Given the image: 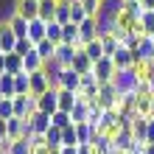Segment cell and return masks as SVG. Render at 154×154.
<instances>
[{
	"instance_id": "cell-1",
	"label": "cell",
	"mask_w": 154,
	"mask_h": 154,
	"mask_svg": "<svg viewBox=\"0 0 154 154\" xmlns=\"http://www.w3.org/2000/svg\"><path fill=\"white\" fill-rule=\"evenodd\" d=\"M112 84L121 90V93H137V84H140L137 70H134V67H129V70H118L115 79H112Z\"/></svg>"
},
{
	"instance_id": "cell-2",
	"label": "cell",
	"mask_w": 154,
	"mask_h": 154,
	"mask_svg": "<svg viewBox=\"0 0 154 154\" xmlns=\"http://www.w3.org/2000/svg\"><path fill=\"white\" fill-rule=\"evenodd\" d=\"M118 101H121V90H118L112 81L101 84V90H98V104H101L104 109H115Z\"/></svg>"
},
{
	"instance_id": "cell-3",
	"label": "cell",
	"mask_w": 154,
	"mask_h": 154,
	"mask_svg": "<svg viewBox=\"0 0 154 154\" xmlns=\"http://www.w3.org/2000/svg\"><path fill=\"white\" fill-rule=\"evenodd\" d=\"M14 118H31L37 112V95H14Z\"/></svg>"
},
{
	"instance_id": "cell-4",
	"label": "cell",
	"mask_w": 154,
	"mask_h": 154,
	"mask_svg": "<svg viewBox=\"0 0 154 154\" xmlns=\"http://www.w3.org/2000/svg\"><path fill=\"white\" fill-rule=\"evenodd\" d=\"M37 109L45 112V115H53L59 109V87H51L48 93L37 95Z\"/></svg>"
},
{
	"instance_id": "cell-5",
	"label": "cell",
	"mask_w": 154,
	"mask_h": 154,
	"mask_svg": "<svg viewBox=\"0 0 154 154\" xmlns=\"http://www.w3.org/2000/svg\"><path fill=\"white\" fill-rule=\"evenodd\" d=\"M98 17H87L84 23L79 25V48H84L87 42H93V39H98Z\"/></svg>"
},
{
	"instance_id": "cell-6",
	"label": "cell",
	"mask_w": 154,
	"mask_h": 154,
	"mask_svg": "<svg viewBox=\"0 0 154 154\" xmlns=\"http://www.w3.org/2000/svg\"><path fill=\"white\" fill-rule=\"evenodd\" d=\"M93 73H95V79L101 81V84L112 81V79H115V73H118V67H115L112 56H104V59H98V62H95V67H93Z\"/></svg>"
},
{
	"instance_id": "cell-7",
	"label": "cell",
	"mask_w": 154,
	"mask_h": 154,
	"mask_svg": "<svg viewBox=\"0 0 154 154\" xmlns=\"http://www.w3.org/2000/svg\"><path fill=\"white\" fill-rule=\"evenodd\" d=\"M134 143H137V140H134L132 129H129V126H123V129H121V132H118L115 137H112V149H118L121 154H129V151L134 149Z\"/></svg>"
},
{
	"instance_id": "cell-8",
	"label": "cell",
	"mask_w": 154,
	"mask_h": 154,
	"mask_svg": "<svg viewBox=\"0 0 154 154\" xmlns=\"http://www.w3.org/2000/svg\"><path fill=\"white\" fill-rule=\"evenodd\" d=\"M59 90H70V93H79L81 90V73H76L73 67H65L59 76Z\"/></svg>"
},
{
	"instance_id": "cell-9",
	"label": "cell",
	"mask_w": 154,
	"mask_h": 154,
	"mask_svg": "<svg viewBox=\"0 0 154 154\" xmlns=\"http://www.w3.org/2000/svg\"><path fill=\"white\" fill-rule=\"evenodd\" d=\"M17 34L11 31V25H8V20H0V45H3V53H14L17 48Z\"/></svg>"
},
{
	"instance_id": "cell-10",
	"label": "cell",
	"mask_w": 154,
	"mask_h": 154,
	"mask_svg": "<svg viewBox=\"0 0 154 154\" xmlns=\"http://www.w3.org/2000/svg\"><path fill=\"white\" fill-rule=\"evenodd\" d=\"M149 121H151V118H146V115H137V112L132 115L129 129H132V134H134V140L146 143V137H149Z\"/></svg>"
},
{
	"instance_id": "cell-11",
	"label": "cell",
	"mask_w": 154,
	"mask_h": 154,
	"mask_svg": "<svg viewBox=\"0 0 154 154\" xmlns=\"http://www.w3.org/2000/svg\"><path fill=\"white\" fill-rule=\"evenodd\" d=\"M28 76H31V95H42V93H48V90L53 87L48 73H45V67L39 70V73H28Z\"/></svg>"
},
{
	"instance_id": "cell-12",
	"label": "cell",
	"mask_w": 154,
	"mask_h": 154,
	"mask_svg": "<svg viewBox=\"0 0 154 154\" xmlns=\"http://www.w3.org/2000/svg\"><path fill=\"white\" fill-rule=\"evenodd\" d=\"M28 39H31L34 45L42 42V39H48V23H45L42 17H37V20L28 23Z\"/></svg>"
},
{
	"instance_id": "cell-13",
	"label": "cell",
	"mask_w": 154,
	"mask_h": 154,
	"mask_svg": "<svg viewBox=\"0 0 154 154\" xmlns=\"http://www.w3.org/2000/svg\"><path fill=\"white\" fill-rule=\"evenodd\" d=\"M70 67H73L76 70V73H81V76H87V73H93V59H90L87 56V53H84V48H79L76 51V56H73V65H70Z\"/></svg>"
},
{
	"instance_id": "cell-14",
	"label": "cell",
	"mask_w": 154,
	"mask_h": 154,
	"mask_svg": "<svg viewBox=\"0 0 154 154\" xmlns=\"http://www.w3.org/2000/svg\"><path fill=\"white\" fill-rule=\"evenodd\" d=\"M28 123H31V132H34V134H45V132L53 126V123H51V115H45V112H39V109L28 118Z\"/></svg>"
},
{
	"instance_id": "cell-15",
	"label": "cell",
	"mask_w": 154,
	"mask_h": 154,
	"mask_svg": "<svg viewBox=\"0 0 154 154\" xmlns=\"http://www.w3.org/2000/svg\"><path fill=\"white\" fill-rule=\"evenodd\" d=\"M76 51H79V48H73V45H65V42H62V45H56V56H53V59H56L62 67H70V65H73Z\"/></svg>"
},
{
	"instance_id": "cell-16",
	"label": "cell",
	"mask_w": 154,
	"mask_h": 154,
	"mask_svg": "<svg viewBox=\"0 0 154 154\" xmlns=\"http://www.w3.org/2000/svg\"><path fill=\"white\" fill-rule=\"evenodd\" d=\"M42 67H45V59L37 53V48H34L28 56H23V70H25V73H39Z\"/></svg>"
},
{
	"instance_id": "cell-17",
	"label": "cell",
	"mask_w": 154,
	"mask_h": 154,
	"mask_svg": "<svg viewBox=\"0 0 154 154\" xmlns=\"http://www.w3.org/2000/svg\"><path fill=\"white\" fill-rule=\"evenodd\" d=\"M112 62H115V67L118 70H129V67H134V59H132V51L129 48H118L115 51V56H112Z\"/></svg>"
},
{
	"instance_id": "cell-18",
	"label": "cell",
	"mask_w": 154,
	"mask_h": 154,
	"mask_svg": "<svg viewBox=\"0 0 154 154\" xmlns=\"http://www.w3.org/2000/svg\"><path fill=\"white\" fill-rule=\"evenodd\" d=\"M6 20H8L11 31H14L20 39H23V37H28V20H25V17H20V14H14V11H11V14L6 17Z\"/></svg>"
},
{
	"instance_id": "cell-19",
	"label": "cell",
	"mask_w": 154,
	"mask_h": 154,
	"mask_svg": "<svg viewBox=\"0 0 154 154\" xmlns=\"http://www.w3.org/2000/svg\"><path fill=\"white\" fill-rule=\"evenodd\" d=\"M62 0H39V17L45 23H51V20H56V8H59Z\"/></svg>"
},
{
	"instance_id": "cell-20",
	"label": "cell",
	"mask_w": 154,
	"mask_h": 154,
	"mask_svg": "<svg viewBox=\"0 0 154 154\" xmlns=\"http://www.w3.org/2000/svg\"><path fill=\"white\" fill-rule=\"evenodd\" d=\"M76 104H79V93H70V90H59V109H62V112H70Z\"/></svg>"
},
{
	"instance_id": "cell-21",
	"label": "cell",
	"mask_w": 154,
	"mask_h": 154,
	"mask_svg": "<svg viewBox=\"0 0 154 154\" xmlns=\"http://www.w3.org/2000/svg\"><path fill=\"white\" fill-rule=\"evenodd\" d=\"M62 42H65V45H73V48H79V25H76V23L62 25Z\"/></svg>"
},
{
	"instance_id": "cell-22",
	"label": "cell",
	"mask_w": 154,
	"mask_h": 154,
	"mask_svg": "<svg viewBox=\"0 0 154 154\" xmlns=\"http://www.w3.org/2000/svg\"><path fill=\"white\" fill-rule=\"evenodd\" d=\"M70 118H73V123H87V118H90V104L79 98V104L70 109Z\"/></svg>"
},
{
	"instance_id": "cell-23",
	"label": "cell",
	"mask_w": 154,
	"mask_h": 154,
	"mask_svg": "<svg viewBox=\"0 0 154 154\" xmlns=\"http://www.w3.org/2000/svg\"><path fill=\"white\" fill-rule=\"evenodd\" d=\"M45 146H48V149H53V151H59V149H62V129L51 126V129L45 132Z\"/></svg>"
},
{
	"instance_id": "cell-24",
	"label": "cell",
	"mask_w": 154,
	"mask_h": 154,
	"mask_svg": "<svg viewBox=\"0 0 154 154\" xmlns=\"http://www.w3.org/2000/svg\"><path fill=\"white\" fill-rule=\"evenodd\" d=\"M84 53H87L90 59H93V65H95L98 59H104V56H106V53H104V45H101V39H93V42H87V45H84Z\"/></svg>"
},
{
	"instance_id": "cell-25",
	"label": "cell",
	"mask_w": 154,
	"mask_h": 154,
	"mask_svg": "<svg viewBox=\"0 0 154 154\" xmlns=\"http://www.w3.org/2000/svg\"><path fill=\"white\" fill-rule=\"evenodd\" d=\"M14 90H17V95H31V76L17 73L14 76Z\"/></svg>"
},
{
	"instance_id": "cell-26",
	"label": "cell",
	"mask_w": 154,
	"mask_h": 154,
	"mask_svg": "<svg viewBox=\"0 0 154 154\" xmlns=\"http://www.w3.org/2000/svg\"><path fill=\"white\" fill-rule=\"evenodd\" d=\"M0 95L3 98H14L17 90H14V76L11 73H3L0 76Z\"/></svg>"
},
{
	"instance_id": "cell-27",
	"label": "cell",
	"mask_w": 154,
	"mask_h": 154,
	"mask_svg": "<svg viewBox=\"0 0 154 154\" xmlns=\"http://www.w3.org/2000/svg\"><path fill=\"white\" fill-rule=\"evenodd\" d=\"M6 73H11V76L25 73V70H23V56H17V53H6Z\"/></svg>"
},
{
	"instance_id": "cell-28",
	"label": "cell",
	"mask_w": 154,
	"mask_h": 154,
	"mask_svg": "<svg viewBox=\"0 0 154 154\" xmlns=\"http://www.w3.org/2000/svg\"><path fill=\"white\" fill-rule=\"evenodd\" d=\"M34 48H37V53H39L45 62L56 56V42H51V39H42V42H37V45H34Z\"/></svg>"
},
{
	"instance_id": "cell-29",
	"label": "cell",
	"mask_w": 154,
	"mask_h": 154,
	"mask_svg": "<svg viewBox=\"0 0 154 154\" xmlns=\"http://www.w3.org/2000/svg\"><path fill=\"white\" fill-rule=\"evenodd\" d=\"M98 39H101V45H104V53H106V56H115V51L121 48V39H118V37H112V34H101Z\"/></svg>"
},
{
	"instance_id": "cell-30",
	"label": "cell",
	"mask_w": 154,
	"mask_h": 154,
	"mask_svg": "<svg viewBox=\"0 0 154 154\" xmlns=\"http://www.w3.org/2000/svg\"><path fill=\"white\" fill-rule=\"evenodd\" d=\"M51 123L56 126V129H67V126H73V118H70V112H62V109H56L51 115Z\"/></svg>"
},
{
	"instance_id": "cell-31",
	"label": "cell",
	"mask_w": 154,
	"mask_h": 154,
	"mask_svg": "<svg viewBox=\"0 0 154 154\" xmlns=\"http://www.w3.org/2000/svg\"><path fill=\"white\" fill-rule=\"evenodd\" d=\"M81 6H84V11H87V17H98L104 11V3L106 0H79Z\"/></svg>"
},
{
	"instance_id": "cell-32",
	"label": "cell",
	"mask_w": 154,
	"mask_h": 154,
	"mask_svg": "<svg viewBox=\"0 0 154 154\" xmlns=\"http://www.w3.org/2000/svg\"><path fill=\"white\" fill-rule=\"evenodd\" d=\"M70 8H73V3H70V0H62L59 8H56V23H62V25L70 23Z\"/></svg>"
},
{
	"instance_id": "cell-33",
	"label": "cell",
	"mask_w": 154,
	"mask_h": 154,
	"mask_svg": "<svg viewBox=\"0 0 154 154\" xmlns=\"http://www.w3.org/2000/svg\"><path fill=\"white\" fill-rule=\"evenodd\" d=\"M62 146H79V132H76V123L62 129Z\"/></svg>"
},
{
	"instance_id": "cell-34",
	"label": "cell",
	"mask_w": 154,
	"mask_h": 154,
	"mask_svg": "<svg viewBox=\"0 0 154 154\" xmlns=\"http://www.w3.org/2000/svg\"><path fill=\"white\" fill-rule=\"evenodd\" d=\"M151 98H154V95H137L134 112H137V115H146V118H149V112H151Z\"/></svg>"
},
{
	"instance_id": "cell-35",
	"label": "cell",
	"mask_w": 154,
	"mask_h": 154,
	"mask_svg": "<svg viewBox=\"0 0 154 154\" xmlns=\"http://www.w3.org/2000/svg\"><path fill=\"white\" fill-rule=\"evenodd\" d=\"M84 20H87V11H84V6H81L79 0H76V3H73V8H70V23H76V25H81Z\"/></svg>"
},
{
	"instance_id": "cell-36",
	"label": "cell",
	"mask_w": 154,
	"mask_h": 154,
	"mask_svg": "<svg viewBox=\"0 0 154 154\" xmlns=\"http://www.w3.org/2000/svg\"><path fill=\"white\" fill-rule=\"evenodd\" d=\"M8 154H34V149H31V143L23 137V140H14V143H11Z\"/></svg>"
},
{
	"instance_id": "cell-37",
	"label": "cell",
	"mask_w": 154,
	"mask_h": 154,
	"mask_svg": "<svg viewBox=\"0 0 154 154\" xmlns=\"http://www.w3.org/2000/svg\"><path fill=\"white\" fill-rule=\"evenodd\" d=\"M48 39L56 42V45H62V23H56V20L48 23Z\"/></svg>"
},
{
	"instance_id": "cell-38",
	"label": "cell",
	"mask_w": 154,
	"mask_h": 154,
	"mask_svg": "<svg viewBox=\"0 0 154 154\" xmlns=\"http://www.w3.org/2000/svg\"><path fill=\"white\" fill-rule=\"evenodd\" d=\"M123 11L132 17V20H140L143 17V11H146V8L140 6V0H134V3H123Z\"/></svg>"
},
{
	"instance_id": "cell-39",
	"label": "cell",
	"mask_w": 154,
	"mask_h": 154,
	"mask_svg": "<svg viewBox=\"0 0 154 154\" xmlns=\"http://www.w3.org/2000/svg\"><path fill=\"white\" fill-rule=\"evenodd\" d=\"M140 25H143V34H146V37H151V34H154V11H143Z\"/></svg>"
},
{
	"instance_id": "cell-40",
	"label": "cell",
	"mask_w": 154,
	"mask_h": 154,
	"mask_svg": "<svg viewBox=\"0 0 154 154\" xmlns=\"http://www.w3.org/2000/svg\"><path fill=\"white\" fill-rule=\"evenodd\" d=\"M0 118H3V121H11L14 118V101L11 98H3V101H0Z\"/></svg>"
},
{
	"instance_id": "cell-41",
	"label": "cell",
	"mask_w": 154,
	"mask_h": 154,
	"mask_svg": "<svg viewBox=\"0 0 154 154\" xmlns=\"http://www.w3.org/2000/svg\"><path fill=\"white\" fill-rule=\"evenodd\" d=\"M31 51H34V42H31L28 37H23V39H17V48H14V53H17V56H28Z\"/></svg>"
},
{
	"instance_id": "cell-42",
	"label": "cell",
	"mask_w": 154,
	"mask_h": 154,
	"mask_svg": "<svg viewBox=\"0 0 154 154\" xmlns=\"http://www.w3.org/2000/svg\"><path fill=\"white\" fill-rule=\"evenodd\" d=\"M140 39H143V37H137V34H132V31H129V34L121 39V45H123V48H129V51H134V48L140 45Z\"/></svg>"
},
{
	"instance_id": "cell-43",
	"label": "cell",
	"mask_w": 154,
	"mask_h": 154,
	"mask_svg": "<svg viewBox=\"0 0 154 154\" xmlns=\"http://www.w3.org/2000/svg\"><path fill=\"white\" fill-rule=\"evenodd\" d=\"M137 95H151V84L149 81H140L137 84Z\"/></svg>"
},
{
	"instance_id": "cell-44",
	"label": "cell",
	"mask_w": 154,
	"mask_h": 154,
	"mask_svg": "<svg viewBox=\"0 0 154 154\" xmlns=\"http://www.w3.org/2000/svg\"><path fill=\"white\" fill-rule=\"evenodd\" d=\"M79 154H95L93 143H81V146H79Z\"/></svg>"
},
{
	"instance_id": "cell-45",
	"label": "cell",
	"mask_w": 154,
	"mask_h": 154,
	"mask_svg": "<svg viewBox=\"0 0 154 154\" xmlns=\"http://www.w3.org/2000/svg\"><path fill=\"white\" fill-rule=\"evenodd\" d=\"M6 137H8V123L0 118V140H6Z\"/></svg>"
},
{
	"instance_id": "cell-46",
	"label": "cell",
	"mask_w": 154,
	"mask_h": 154,
	"mask_svg": "<svg viewBox=\"0 0 154 154\" xmlns=\"http://www.w3.org/2000/svg\"><path fill=\"white\" fill-rule=\"evenodd\" d=\"M59 154H79V146H62Z\"/></svg>"
},
{
	"instance_id": "cell-47",
	"label": "cell",
	"mask_w": 154,
	"mask_h": 154,
	"mask_svg": "<svg viewBox=\"0 0 154 154\" xmlns=\"http://www.w3.org/2000/svg\"><path fill=\"white\" fill-rule=\"evenodd\" d=\"M146 143H154V118L149 121V137H146Z\"/></svg>"
},
{
	"instance_id": "cell-48",
	"label": "cell",
	"mask_w": 154,
	"mask_h": 154,
	"mask_svg": "<svg viewBox=\"0 0 154 154\" xmlns=\"http://www.w3.org/2000/svg\"><path fill=\"white\" fill-rule=\"evenodd\" d=\"M140 6L146 8V11H154V0H140Z\"/></svg>"
},
{
	"instance_id": "cell-49",
	"label": "cell",
	"mask_w": 154,
	"mask_h": 154,
	"mask_svg": "<svg viewBox=\"0 0 154 154\" xmlns=\"http://www.w3.org/2000/svg\"><path fill=\"white\" fill-rule=\"evenodd\" d=\"M34 149V146H31ZM34 154H51V149L48 146H37V149H34Z\"/></svg>"
},
{
	"instance_id": "cell-50",
	"label": "cell",
	"mask_w": 154,
	"mask_h": 154,
	"mask_svg": "<svg viewBox=\"0 0 154 154\" xmlns=\"http://www.w3.org/2000/svg\"><path fill=\"white\" fill-rule=\"evenodd\" d=\"M6 73V53H0V76Z\"/></svg>"
},
{
	"instance_id": "cell-51",
	"label": "cell",
	"mask_w": 154,
	"mask_h": 154,
	"mask_svg": "<svg viewBox=\"0 0 154 154\" xmlns=\"http://www.w3.org/2000/svg\"><path fill=\"white\" fill-rule=\"evenodd\" d=\"M143 154H154V143H146V146H143Z\"/></svg>"
},
{
	"instance_id": "cell-52",
	"label": "cell",
	"mask_w": 154,
	"mask_h": 154,
	"mask_svg": "<svg viewBox=\"0 0 154 154\" xmlns=\"http://www.w3.org/2000/svg\"><path fill=\"white\" fill-rule=\"evenodd\" d=\"M149 84H151V95H154V76H151V79H149Z\"/></svg>"
},
{
	"instance_id": "cell-53",
	"label": "cell",
	"mask_w": 154,
	"mask_h": 154,
	"mask_svg": "<svg viewBox=\"0 0 154 154\" xmlns=\"http://www.w3.org/2000/svg\"><path fill=\"white\" fill-rule=\"evenodd\" d=\"M149 118H154V98H151V112H149Z\"/></svg>"
},
{
	"instance_id": "cell-54",
	"label": "cell",
	"mask_w": 154,
	"mask_h": 154,
	"mask_svg": "<svg viewBox=\"0 0 154 154\" xmlns=\"http://www.w3.org/2000/svg\"><path fill=\"white\" fill-rule=\"evenodd\" d=\"M123 3H134V0H123Z\"/></svg>"
},
{
	"instance_id": "cell-55",
	"label": "cell",
	"mask_w": 154,
	"mask_h": 154,
	"mask_svg": "<svg viewBox=\"0 0 154 154\" xmlns=\"http://www.w3.org/2000/svg\"><path fill=\"white\" fill-rule=\"evenodd\" d=\"M0 53H3V45H0Z\"/></svg>"
},
{
	"instance_id": "cell-56",
	"label": "cell",
	"mask_w": 154,
	"mask_h": 154,
	"mask_svg": "<svg viewBox=\"0 0 154 154\" xmlns=\"http://www.w3.org/2000/svg\"><path fill=\"white\" fill-rule=\"evenodd\" d=\"M151 42H154V34H151Z\"/></svg>"
},
{
	"instance_id": "cell-57",
	"label": "cell",
	"mask_w": 154,
	"mask_h": 154,
	"mask_svg": "<svg viewBox=\"0 0 154 154\" xmlns=\"http://www.w3.org/2000/svg\"><path fill=\"white\" fill-rule=\"evenodd\" d=\"M70 3H76V0H70Z\"/></svg>"
},
{
	"instance_id": "cell-58",
	"label": "cell",
	"mask_w": 154,
	"mask_h": 154,
	"mask_svg": "<svg viewBox=\"0 0 154 154\" xmlns=\"http://www.w3.org/2000/svg\"><path fill=\"white\" fill-rule=\"evenodd\" d=\"M3 154H8V151H3Z\"/></svg>"
},
{
	"instance_id": "cell-59",
	"label": "cell",
	"mask_w": 154,
	"mask_h": 154,
	"mask_svg": "<svg viewBox=\"0 0 154 154\" xmlns=\"http://www.w3.org/2000/svg\"><path fill=\"white\" fill-rule=\"evenodd\" d=\"M0 154H3V151H0Z\"/></svg>"
}]
</instances>
